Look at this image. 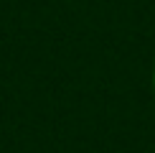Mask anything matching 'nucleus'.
Instances as JSON below:
<instances>
[{"instance_id": "obj_1", "label": "nucleus", "mask_w": 155, "mask_h": 153, "mask_svg": "<svg viewBox=\"0 0 155 153\" xmlns=\"http://www.w3.org/2000/svg\"><path fill=\"white\" fill-rule=\"evenodd\" d=\"M153 87H155V72H153Z\"/></svg>"}]
</instances>
